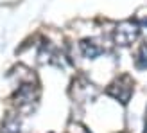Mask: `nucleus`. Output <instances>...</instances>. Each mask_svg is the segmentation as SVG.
Instances as JSON below:
<instances>
[{
    "mask_svg": "<svg viewBox=\"0 0 147 133\" xmlns=\"http://www.w3.org/2000/svg\"><path fill=\"white\" fill-rule=\"evenodd\" d=\"M135 65H136V69H147V45H142L140 50H138V54H136V60H135Z\"/></svg>",
    "mask_w": 147,
    "mask_h": 133,
    "instance_id": "nucleus-6",
    "label": "nucleus"
},
{
    "mask_svg": "<svg viewBox=\"0 0 147 133\" xmlns=\"http://www.w3.org/2000/svg\"><path fill=\"white\" fill-rule=\"evenodd\" d=\"M108 95H111L113 99L120 101L122 105H126V102L131 99V95H133V81H131L129 76H122L119 79H115L111 85L108 86Z\"/></svg>",
    "mask_w": 147,
    "mask_h": 133,
    "instance_id": "nucleus-2",
    "label": "nucleus"
},
{
    "mask_svg": "<svg viewBox=\"0 0 147 133\" xmlns=\"http://www.w3.org/2000/svg\"><path fill=\"white\" fill-rule=\"evenodd\" d=\"M138 34H140V25L136 22H133V20L122 22L115 29V43L122 45V47H127L138 38Z\"/></svg>",
    "mask_w": 147,
    "mask_h": 133,
    "instance_id": "nucleus-1",
    "label": "nucleus"
},
{
    "mask_svg": "<svg viewBox=\"0 0 147 133\" xmlns=\"http://www.w3.org/2000/svg\"><path fill=\"white\" fill-rule=\"evenodd\" d=\"M40 97V90L38 86L32 85V83H24L18 86V90L14 92V105L18 108H27V106H32V102H36Z\"/></svg>",
    "mask_w": 147,
    "mask_h": 133,
    "instance_id": "nucleus-3",
    "label": "nucleus"
},
{
    "mask_svg": "<svg viewBox=\"0 0 147 133\" xmlns=\"http://www.w3.org/2000/svg\"><path fill=\"white\" fill-rule=\"evenodd\" d=\"M81 52H83L84 58L95 60L97 56L102 54V47L95 40H83V41H81Z\"/></svg>",
    "mask_w": 147,
    "mask_h": 133,
    "instance_id": "nucleus-4",
    "label": "nucleus"
},
{
    "mask_svg": "<svg viewBox=\"0 0 147 133\" xmlns=\"http://www.w3.org/2000/svg\"><path fill=\"white\" fill-rule=\"evenodd\" d=\"M2 133H20V121L18 117L9 115L2 126Z\"/></svg>",
    "mask_w": 147,
    "mask_h": 133,
    "instance_id": "nucleus-5",
    "label": "nucleus"
}]
</instances>
